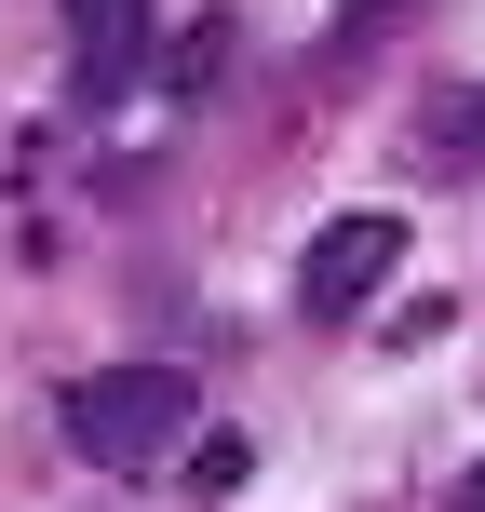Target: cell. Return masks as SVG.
<instances>
[{
    "mask_svg": "<svg viewBox=\"0 0 485 512\" xmlns=\"http://www.w3.org/2000/svg\"><path fill=\"white\" fill-rule=\"evenodd\" d=\"M54 418H68V445L95 472H149L162 445L189 432V378H176V364H108V378H81Z\"/></svg>",
    "mask_w": 485,
    "mask_h": 512,
    "instance_id": "1",
    "label": "cell"
},
{
    "mask_svg": "<svg viewBox=\"0 0 485 512\" xmlns=\"http://www.w3.org/2000/svg\"><path fill=\"white\" fill-rule=\"evenodd\" d=\"M391 270H405V216H337V230L310 243L297 297H310V324H351V310L391 297Z\"/></svg>",
    "mask_w": 485,
    "mask_h": 512,
    "instance_id": "2",
    "label": "cell"
},
{
    "mask_svg": "<svg viewBox=\"0 0 485 512\" xmlns=\"http://www.w3.org/2000/svg\"><path fill=\"white\" fill-rule=\"evenodd\" d=\"M68 41H81V95H122L149 68V0H68Z\"/></svg>",
    "mask_w": 485,
    "mask_h": 512,
    "instance_id": "3",
    "label": "cell"
},
{
    "mask_svg": "<svg viewBox=\"0 0 485 512\" xmlns=\"http://www.w3.org/2000/svg\"><path fill=\"white\" fill-rule=\"evenodd\" d=\"M432 162H485V95H445L432 108Z\"/></svg>",
    "mask_w": 485,
    "mask_h": 512,
    "instance_id": "4",
    "label": "cell"
},
{
    "mask_svg": "<svg viewBox=\"0 0 485 512\" xmlns=\"http://www.w3.org/2000/svg\"><path fill=\"white\" fill-rule=\"evenodd\" d=\"M472 499H485V472H472Z\"/></svg>",
    "mask_w": 485,
    "mask_h": 512,
    "instance_id": "5",
    "label": "cell"
}]
</instances>
